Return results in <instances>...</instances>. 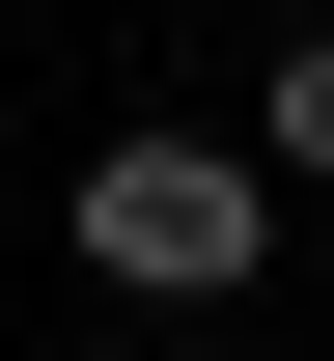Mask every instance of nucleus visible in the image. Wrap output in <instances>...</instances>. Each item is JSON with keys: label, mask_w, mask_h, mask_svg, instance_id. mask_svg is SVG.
<instances>
[{"label": "nucleus", "mask_w": 334, "mask_h": 361, "mask_svg": "<svg viewBox=\"0 0 334 361\" xmlns=\"http://www.w3.org/2000/svg\"><path fill=\"white\" fill-rule=\"evenodd\" d=\"M251 250H279V167H223V139H84V278H140V306H223Z\"/></svg>", "instance_id": "obj_1"}, {"label": "nucleus", "mask_w": 334, "mask_h": 361, "mask_svg": "<svg viewBox=\"0 0 334 361\" xmlns=\"http://www.w3.org/2000/svg\"><path fill=\"white\" fill-rule=\"evenodd\" d=\"M251 167H334V28L279 56V111H251Z\"/></svg>", "instance_id": "obj_2"}]
</instances>
